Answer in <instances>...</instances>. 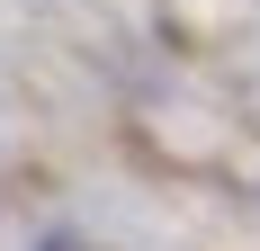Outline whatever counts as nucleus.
I'll return each instance as SVG.
<instances>
[{"label": "nucleus", "instance_id": "nucleus-1", "mask_svg": "<svg viewBox=\"0 0 260 251\" xmlns=\"http://www.w3.org/2000/svg\"><path fill=\"white\" fill-rule=\"evenodd\" d=\"M36 251H90V242H81V233H45Z\"/></svg>", "mask_w": 260, "mask_h": 251}]
</instances>
